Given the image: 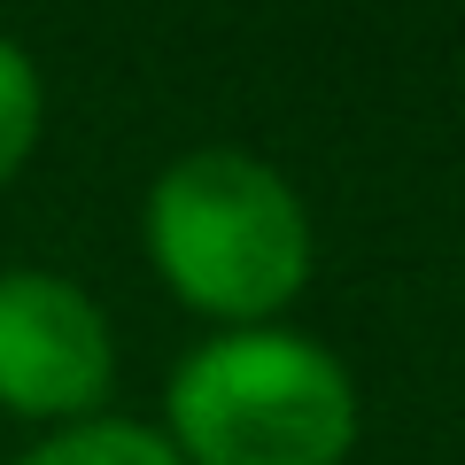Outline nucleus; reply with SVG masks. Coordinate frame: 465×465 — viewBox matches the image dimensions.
<instances>
[{
  "mask_svg": "<svg viewBox=\"0 0 465 465\" xmlns=\"http://www.w3.org/2000/svg\"><path fill=\"white\" fill-rule=\"evenodd\" d=\"M148 256L186 311L272 326L311 287L318 232L302 194L249 148H194L148 186Z\"/></svg>",
  "mask_w": 465,
  "mask_h": 465,
  "instance_id": "1",
  "label": "nucleus"
},
{
  "mask_svg": "<svg viewBox=\"0 0 465 465\" xmlns=\"http://www.w3.org/2000/svg\"><path fill=\"white\" fill-rule=\"evenodd\" d=\"M163 442L186 465H341L357 442V381L311 333L232 326L179 357Z\"/></svg>",
  "mask_w": 465,
  "mask_h": 465,
  "instance_id": "2",
  "label": "nucleus"
},
{
  "mask_svg": "<svg viewBox=\"0 0 465 465\" xmlns=\"http://www.w3.org/2000/svg\"><path fill=\"white\" fill-rule=\"evenodd\" d=\"M116 341L101 302L63 272H0V411L94 419L109 396Z\"/></svg>",
  "mask_w": 465,
  "mask_h": 465,
  "instance_id": "3",
  "label": "nucleus"
},
{
  "mask_svg": "<svg viewBox=\"0 0 465 465\" xmlns=\"http://www.w3.org/2000/svg\"><path fill=\"white\" fill-rule=\"evenodd\" d=\"M16 465H186L163 442V427H140V419H70V427L39 434Z\"/></svg>",
  "mask_w": 465,
  "mask_h": 465,
  "instance_id": "4",
  "label": "nucleus"
},
{
  "mask_svg": "<svg viewBox=\"0 0 465 465\" xmlns=\"http://www.w3.org/2000/svg\"><path fill=\"white\" fill-rule=\"evenodd\" d=\"M39 116H47L39 70H32V54H24L16 39L0 32V186L24 171V155H32V140H39Z\"/></svg>",
  "mask_w": 465,
  "mask_h": 465,
  "instance_id": "5",
  "label": "nucleus"
}]
</instances>
